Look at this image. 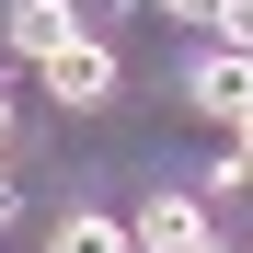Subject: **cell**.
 I'll use <instances>...</instances> for the list:
<instances>
[{"mask_svg": "<svg viewBox=\"0 0 253 253\" xmlns=\"http://www.w3.org/2000/svg\"><path fill=\"white\" fill-rule=\"evenodd\" d=\"M184 104H196L207 126H242V115H253V46H230V35H219V46L184 69Z\"/></svg>", "mask_w": 253, "mask_h": 253, "instance_id": "obj_1", "label": "cell"}, {"mask_svg": "<svg viewBox=\"0 0 253 253\" xmlns=\"http://www.w3.org/2000/svg\"><path fill=\"white\" fill-rule=\"evenodd\" d=\"M46 92H58L69 115H104V104H115V46H104V35H69V46L46 58Z\"/></svg>", "mask_w": 253, "mask_h": 253, "instance_id": "obj_2", "label": "cell"}, {"mask_svg": "<svg viewBox=\"0 0 253 253\" xmlns=\"http://www.w3.org/2000/svg\"><path fill=\"white\" fill-rule=\"evenodd\" d=\"M0 35H12V58H35V69H46L69 35H81V12H69V0H0Z\"/></svg>", "mask_w": 253, "mask_h": 253, "instance_id": "obj_3", "label": "cell"}, {"mask_svg": "<svg viewBox=\"0 0 253 253\" xmlns=\"http://www.w3.org/2000/svg\"><path fill=\"white\" fill-rule=\"evenodd\" d=\"M138 253H207V207L196 196H150L138 207Z\"/></svg>", "mask_w": 253, "mask_h": 253, "instance_id": "obj_4", "label": "cell"}, {"mask_svg": "<svg viewBox=\"0 0 253 253\" xmlns=\"http://www.w3.org/2000/svg\"><path fill=\"white\" fill-rule=\"evenodd\" d=\"M46 253H138V219H104V207H69L46 230Z\"/></svg>", "mask_w": 253, "mask_h": 253, "instance_id": "obj_5", "label": "cell"}, {"mask_svg": "<svg viewBox=\"0 0 253 253\" xmlns=\"http://www.w3.org/2000/svg\"><path fill=\"white\" fill-rule=\"evenodd\" d=\"M161 23H219V0H150Z\"/></svg>", "mask_w": 253, "mask_h": 253, "instance_id": "obj_6", "label": "cell"}, {"mask_svg": "<svg viewBox=\"0 0 253 253\" xmlns=\"http://www.w3.org/2000/svg\"><path fill=\"white\" fill-rule=\"evenodd\" d=\"M219 35H230V46H253V0H219Z\"/></svg>", "mask_w": 253, "mask_h": 253, "instance_id": "obj_7", "label": "cell"}, {"mask_svg": "<svg viewBox=\"0 0 253 253\" xmlns=\"http://www.w3.org/2000/svg\"><path fill=\"white\" fill-rule=\"evenodd\" d=\"M230 150H242V161H253V115H242V126H230Z\"/></svg>", "mask_w": 253, "mask_h": 253, "instance_id": "obj_8", "label": "cell"}, {"mask_svg": "<svg viewBox=\"0 0 253 253\" xmlns=\"http://www.w3.org/2000/svg\"><path fill=\"white\" fill-rule=\"evenodd\" d=\"M0 138H12V81H0Z\"/></svg>", "mask_w": 253, "mask_h": 253, "instance_id": "obj_9", "label": "cell"}, {"mask_svg": "<svg viewBox=\"0 0 253 253\" xmlns=\"http://www.w3.org/2000/svg\"><path fill=\"white\" fill-rule=\"evenodd\" d=\"M12 207H23V196H12V173H0V219H12Z\"/></svg>", "mask_w": 253, "mask_h": 253, "instance_id": "obj_10", "label": "cell"}, {"mask_svg": "<svg viewBox=\"0 0 253 253\" xmlns=\"http://www.w3.org/2000/svg\"><path fill=\"white\" fill-rule=\"evenodd\" d=\"M207 253H230V242H207Z\"/></svg>", "mask_w": 253, "mask_h": 253, "instance_id": "obj_11", "label": "cell"}]
</instances>
